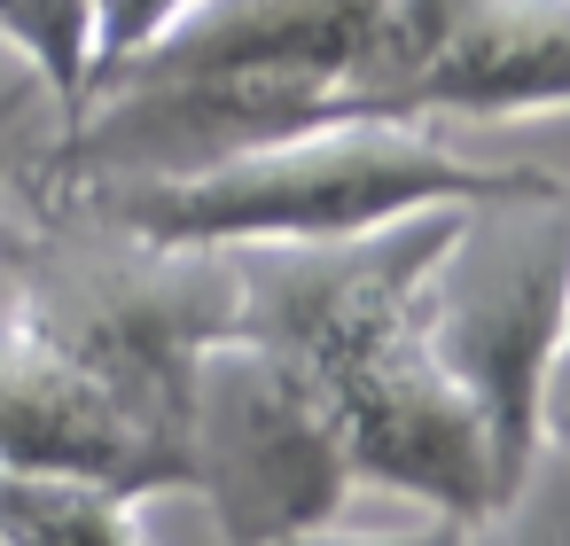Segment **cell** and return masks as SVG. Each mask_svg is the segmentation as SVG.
I'll return each mask as SVG.
<instances>
[{
	"label": "cell",
	"instance_id": "6da1fadb",
	"mask_svg": "<svg viewBox=\"0 0 570 546\" xmlns=\"http://www.w3.org/2000/svg\"><path fill=\"white\" fill-rule=\"evenodd\" d=\"M562 172L539 165H492L461 157L438 126L414 118H328L297 126L282 141L212 157L196 172H118V180H24V196L79 203L110 227H134L149 242H328V235H367L438 203H500L531 196Z\"/></svg>",
	"mask_w": 570,
	"mask_h": 546
},
{
	"label": "cell",
	"instance_id": "7a4b0ae2",
	"mask_svg": "<svg viewBox=\"0 0 570 546\" xmlns=\"http://www.w3.org/2000/svg\"><path fill=\"white\" fill-rule=\"evenodd\" d=\"M0 258H9V305L95 367L134 414L188 445V390L196 359L235 336V250L219 242H149L110 227L79 203L9 188L0 203Z\"/></svg>",
	"mask_w": 570,
	"mask_h": 546
},
{
	"label": "cell",
	"instance_id": "3957f363",
	"mask_svg": "<svg viewBox=\"0 0 570 546\" xmlns=\"http://www.w3.org/2000/svg\"><path fill=\"white\" fill-rule=\"evenodd\" d=\"M406 320L476 406L508 492L539 453V383L570 320V180L469 203L453 242L414 281Z\"/></svg>",
	"mask_w": 570,
	"mask_h": 546
},
{
	"label": "cell",
	"instance_id": "277c9868",
	"mask_svg": "<svg viewBox=\"0 0 570 546\" xmlns=\"http://www.w3.org/2000/svg\"><path fill=\"white\" fill-rule=\"evenodd\" d=\"M352 453L328 398L250 336H219L188 390V492L212 507L219 546H274L336 523L352 499Z\"/></svg>",
	"mask_w": 570,
	"mask_h": 546
},
{
	"label": "cell",
	"instance_id": "5b68a950",
	"mask_svg": "<svg viewBox=\"0 0 570 546\" xmlns=\"http://www.w3.org/2000/svg\"><path fill=\"white\" fill-rule=\"evenodd\" d=\"M461 211L469 203H438V211H414L367 235H328V242H235V289H243L235 336L266 344L321 390L344 359H360L406 320L414 281L453 242Z\"/></svg>",
	"mask_w": 570,
	"mask_h": 546
},
{
	"label": "cell",
	"instance_id": "8992f818",
	"mask_svg": "<svg viewBox=\"0 0 570 546\" xmlns=\"http://www.w3.org/2000/svg\"><path fill=\"white\" fill-rule=\"evenodd\" d=\"M352 476L383 484L430 515H484L500 499V468H492V437L476 421V406L461 398V383L430 359V344L414 336V320H399L383 344H367L360 359H344L321 383Z\"/></svg>",
	"mask_w": 570,
	"mask_h": 546
},
{
	"label": "cell",
	"instance_id": "52a82bcc",
	"mask_svg": "<svg viewBox=\"0 0 570 546\" xmlns=\"http://www.w3.org/2000/svg\"><path fill=\"white\" fill-rule=\"evenodd\" d=\"M0 476H79L126 499L188 492V445L0 305Z\"/></svg>",
	"mask_w": 570,
	"mask_h": 546
},
{
	"label": "cell",
	"instance_id": "ba28073f",
	"mask_svg": "<svg viewBox=\"0 0 570 546\" xmlns=\"http://www.w3.org/2000/svg\"><path fill=\"white\" fill-rule=\"evenodd\" d=\"M0 546H157L141 499L79 476H0Z\"/></svg>",
	"mask_w": 570,
	"mask_h": 546
},
{
	"label": "cell",
	"instance_id": "9c48e42d",
	"mask_svg": "<svg viewBox=\"0 0 570 546\" xmlns=\"http://www.w3.org/2000/svg\"><path fill=\"white\" fill-rule=\"evenodd\" d=\"M461 546H570V460L539 445L523 476L461 523Z\"/></svg>",
	"mask_w": 570,
	"mask_h": 546
},
{
	"label": "cell",
	"instance_id": "30bf717a",
	"mask_svg": "<svg viewBox=\"0 0 570 546\" xmlns=\"http://www.w3.org/2000/svg\"><path fill=\"white\" fill-rule=\"evenodd\" d=\"M274 546H461V523L453 515H406V523H313V530H289Z\"/></svg>",
	"mask_w": 570,
	"mask_h": 546
},
{
	"label": "cell",
	"instance_id": "8fae6325",
	"mask_svg": "<svg viewBox=\"0 0 570 546\" xmlns=\"http://www.w3.org/2000/svg\"><path fill=\"white\" fill-rule=\"evenodd\" d=\"M539 445L570 460V320H562L554 359H547V383H539Z\"/></svg>",
	"mask_w": 570,
	"mask_h": 546
},
{
	"label": "cell",
	"instance_id": "7c38bea8",
	"mask_svg": "<svg viewBox=\"0 0 570 546\" xmlns=\"http://www.w3.org/2000/svg\"><path fill=\"white\" fill-rule=\"evenodd\" d=\"M32 102H48L40 79H24L9 102H0V203H9V172H17V157H24V118H32ZM0 305H9V258H0Z\"/></svg>",
	"mask_w": 570,
	"mask_h": 546
}]
</instances>
